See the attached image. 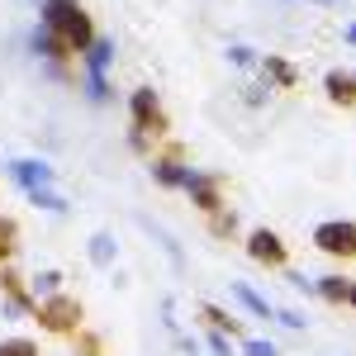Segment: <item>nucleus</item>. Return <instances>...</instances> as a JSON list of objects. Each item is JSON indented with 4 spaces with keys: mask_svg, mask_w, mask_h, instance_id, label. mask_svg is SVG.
Here are the masks:
<instances>
[{
    "mask_svg": "<svg viewBox=\"0 0 356 356\" xmlns=\"http://www.w3.org/2000/svg\"><path fill=\"white\" fill-rule=\"evenodd\" d=\"M38 328L53 332V337H72L76 328H86V304L76 300V295H53V300H38Z\"/></svg>",
    "mask_w": 356,
    "mask_h": 356,
    "instance_id": "obj_1",
    "label": "nucleus"
},
{
    "mask_svg": "<svg viewBox=\"0 0 356 356\" xmlns=\"http://www.w3.org/2000/svg\"><path fill=\"white\" fill-rule=\"evenodd\" d=\"M314 247L323 257H337V261H352L356 257V223L352 219H328L314 228Z\"/></svg>",
    "mask_w": 356,
    "mask_h": 356,
    "instance_id": "obj_2",
    "label": "nucleus"
},
{
    "mask_svg": "<svg viewBox=\"0 0 356 356\" xmlns=\"http://www.w3.org/2000/svg\"><path fill=\"white\" fill-rule=\"evenodd\" d=\"M247 257L257 266H266V271H285L290 266V247H285V238L275 228H252L247 233Z\"/></svg>",
    "mask_w": 356,
    "mask_h": 356,
    "instance_id": "obj_3",
    "label": "nucleus"
},
{
    "mask_svg": "<svg viewBox=\"0 0 356 356\" xmlns=\"http://www.w3.org/2000/svg\"><path fill=\"white\" fill-rule=\"evenodd\" d=\"M152 181H157L162 191H186L191 166H186V147H181V143H166L162 157H152Z\"/></svg>",
    "mask_w": 356,
    "mask_h": 356,
    "instance_id": "obj_4",
    "label": "nucleus"
},
{
    "mask_svg": "<svg viewBox=\"0 0 356 356\" xmlns=\"http://www.w3.org/2000/svg\"><path fill=\"white\" fill-rule=\"evenodd\" d=\"M186 195L200 214H214L223 209V171H195L191 166V181H186Z\"/></svg>",
    "mask_w": 356,
    "mask_h": 356,
    "instance_id": "obj_5",
    "label": "nucleus"
},
{
    "mask_svg": "<svg viewBox=\"0 0 356 356\" xmlns=\"http://www.w3.org/2000/svg\"><path fill=\"white\" fill-rule=\"evenodd\" d=\"M5 171H10V181H15L24 195L29 191H43V186H53V181H57V171L43 162V157H15Z\"/></svg>",
    "mask_w": 356,
    "mask_h": 356,
    "instance_id": "obj_6",
    "label": "nucleus"
},
{
    "mask_svg": "<svg viewBox=\"0 0 356 356\" xmlns=\"http://www.w3.org/2000/svg\"><path fill=\"white\" fill-rule=\"evenodd\" d=\"M29 48H33V53L43 57V62H53V72H57V76H67V62H72V53H67L62 33H53V29H33Z\"/></svg>",
    "mask_w": 356,
    "mask_h": 356,
    "instance_id": "obj_7",
    "label": "nucleus"
},
{
    "mask_svg": "<svg viewBox=\"0 0 356 356\" xmlns=\"http://www.w3.org/2000/svg\"><path fill=\"white\" fill-rule=\"evenodd\" d=\"M62 43H67V53H72V57H81L86 48L95 43V19L86 15V5L67 19V24H62Z\"/></svg>",
    "mask_w": 356,
    "mask_h": 356,
    "instance_id": "obj_8",
    "label": "nucleus"
},
{
    "mask_svg": "<svg viewBox=\"0 0 356 356\" xmlns=\"http://www.w3.org/2000/svg\"><path fill=\"white\" fill-rule=\"evenodd\" d=\"M323 95H328L337 110H356V72L332 67L328 76H323Z\"/></svg>",
    "mask_w": 356,
    "mask_h": 356,
    "instance_id": "obj_9",
    "label": "nucleus"
},
{
    "mask_svg": "<svg viewBox=\"0 0 356 356\" xmlns=\"http://www.w3.org/2000/svg\"><path fill=\"white\" fill-rule=\"evenodd\" d=\"M261 76H266V90H295L300 86V72H295V62H285V57H275V53H266L261 62Z\"/></svg>",
    "mask_w": 356,
    "mask_h": 356,
    "instance_id": "obj_10",
    "label": "nucleus"
},
{
    "mask_svg": "<svg viewBox=\"0 0 356 356\" xmlns=\"http://www.w3.org/2000/svg\"><path fill=\"white\" fill-rule=\"evenodd\" d=\"M76 10H81V0H43V5H38V29L62 33V24H67Z\"/></svg>",
    "mask_w": 356,
    "mask_h": 356,
    "instance_id": "obj_11",
    "label": "nucleus"
},
{
    "mask_svg": "<svg viewBox=\"0 0 356 356\" xmlns=\"http://www.w3.org/2000/svg\"><path fill=\"white\" fill-rule=\"evenodd\" d=\"M81 67H86V72H100V76H105V72L114 67V38L95 33V43H90V48L81 53Z\"/></svg>",
    "mask_w": 356,
    "mask_h": 356,
    "instance_id": "obj_12",
    "label": "nucleus"
},
{
    "mask_svg": "<svg viewBox=\"0 0 356 356\" xmlns=\"http://www.w3.org/2000/svg\"><path fill=\"white\" fill-rule=\"evenodd\" d=\"M200 318L214 332H223V337H243V318H233L223 304H200Z\"/></svg>",
    "mask_w": 356,
    "mask_h": 356,
    "instance_id": "obj_13",
    "label": "nucleus"
},
{
    "mask_svg": "<svg viewBox=\"0 0 356 356\" xmlns=\"http://www.w3.org/2000/svg\"><path fill=\"white\" fill-rule=\"evenodd\" d=\"M314 290H318V300H323V304H347L352 280H347V275H337V271H328V275H318V280H314Z\"/></svg>",
    "mask_w": 356,
    "mask_h": 356,
    "instance_id": "obj_14",
    "label": "nucleus"
},
{
    "mask_svg": "<svg viewBox=\"0 0 356 356\" xmlns=\"http://www.w3.org/2000/svg\"><path fill=\"white\" fill-rule=\"evenodd\" d=\"M233 300L243 304L252 318H275V309H271V300H261L252 285H243V280H233Z\"/></svg>",
    "mask_w": 356,
    "mask_h": 356,
    "instance_id": "obj_15",
    "label": "nucleus"
},
{
    "mask_svg": "<svg viewBox=\"0 0 356 356\" xmlns=\"http://www.w3.org/2000/svg\"><path fill=\"white\" fill-rule=\"evenodd\" d=\"M62 280H67L62 271L43 266L38 275H29V295H33V300H53V295H62Z\"/></svg>",
    "mask_w": 356,
    "mask_h": 356,
    "instance_id": "obj_16",
    "label": "nucleus"
},
{
    "mask_svg": "<svg viewBox=\"0 0 356 356\" xmlns=\"http://www.w3.org/2000/svg\"><path fill=\"white\" fill-rule=\"evenodd\" d=\"M162 110V100H157V90L152 86H138L134 95H129V119H147V114Z\"/></svg>",
    "mask_w": 356,
    "mask_h": 356,
    "instance_id": "obj_17",
    "label": "nucleus"
},
{
    "mask_svg": "<svg viewBox=\"0 0 356 356\" xmlns=\"http://www.w3.org/2000/svg\"><path fill=\"white\" fill-rule=\"evenodd\" d=\"M86 252H90L95 266H114V261H119V243H114V233H95Z\"/></svg>",
    "mask_w": 356,
    "mask_h": 356,
    "instance_id": "obj_18",
    "label": "nucleus"
},
{
    "mask_svg": "<svg viewBox=\"0 0 356 356\" xmlns=\"http://www.w3.org/2000/svg\"><path fill=\"white\" fill-rule=\"evenodd\" d=\"M72 352L76 356H105V337L90 332V328H76L72 332Z\"/></svg>",
    "mask_w": 356,
    "mask_h": 356,
    "instance_id": "obj_19",
    "label": "nucleus"
},
{
    "mask_svg": "<svg viewBox=\"0 0 356 356\" xmlns=\"http://www.w3.org/2000/svg\"><path fill=\"white\" fill-rule=\"evenodd\" d=\"M15 252H19V223L10 214H0V261H10Z\"/></svg>",
    "mask_w": 356,
    "mask_h": 356,
    "instance_id": "obj_20",
    "label": "nucleus"
},
{
    "mask_svg": "<svg viewBox=\"0 0 356 356\" xmlns=\"http://www.w3.org/2000/svg\"><path fill=\"white\" fill-rule=\"evenodd\" d=\"M204 219H209V233H214V238H233V233H238V214H233L228 204L214 209V214H204Z\"/></svg>",
    "mask_w": 356,
    "mask_h": 356,
    "instance_id": "obj_21",
    "label": "nucleus"
},
{
    "mask_svg": "<svg viewBox=\"0 0 356 356\" xmlns=\"http://www.w3.org/2000/svg\"><path fill=\"white\" fill-rule=\"evenodd\" d=\"M29 204H38V209H48V214H67V200H62L53 186H43V191H29Z\"/></svg>",
    "mask_w": 356,
    "mask_h": 356,
    "instance_id": "obj_22",
    "label": "nucleus"
},
{
    "mask_svg": "<svg viewBox=\"0 0 356 356\" xmlns=\"http://www.w3.org/2000/svg\"><path fill=\"white\" fill-rule=\"evenodd\" d=\"M0 356H38V342L33 337H5L0 342Z\"/></svg>",
    "mask_w": 356,
    "mask_h": 356,
    "instance_id": "obj_23",
    "label": "nucleus"
},
{
    "mask_svg": "<svg viewBox=\"0 0 356 356\" xmlns=\"http://www.w3.org/2000/svg\"><path fill=\"white\" fill-rule=\"evenodd\" d=\"M243 356H280L271 337H243Z\"/></svg>",
    "mask_w": 356,
    "mask_h": 356,
    "instance_id": "obj_24",
    "label": "nucleus"
},
{
    "mask_svg": "<svg viewBox=\"0 0 356 356\" xmlns=\"http://www.w3.org/2000/svg\"><path fill=\"white\" fill-rule=\"evenodd\" d=\"M228 62H233V67H257V62H261V57H257V48H247V43H233V48H228Z\"/></svg>",
    "mask_w": 356,
    "mask_h": 356,
    "instance_id": "obj_25",
    "label": "nucleus"
},
{
    "mask_svg": "<svg viewBox=\"0 0 356 356\" xmlns=\"http://www.w3.org/2000/svg\"><path fill=\"white\" fill-rule=\"evenodd\" d=\"M86 90H90V100H110V86L100 72H86Z\"/></svg>",
    "mask_w": 356,
    "mask_h": 356,
    "instance_id": "obj_26",
    "label": "nucleus"
},
{
    "mask_svg": "<svg viewBox=\"0 0 356 356\" xmlns=\"http://www.w3.org/2000/svg\"><path fill=\"white\" fill-rule=\"evenodd\" d=\"M275 323H285V328H295V332L309 328V318H304L300 309H275Z\"/></svg>",
    "mask_w": 356,
    "mask_h": 356,
    "instance_id": "obj_27",
    "label": "nucleus"
},
{
    "mask_svg": "<svg viewBox=\"0 0 356 356\" xmlns=\"http://www.w3.org/2000/svg\"><path fill=\"white\" fill-rule=\"evenodd\" d=\"M209 352H214V356H233V342H228L223 332H214V328H209Z\"/></svg>",
    "mask_w": 356,
    "mask_h": 356,
    "instance_id": "obj_28",
    "label": "nucleus"
},
{
    "mask_svg": "<svg viewBox=\"0 0 356 356\" xmlns=\"http://www.w3.org/2000/svg\"><path fill=\"white\" fill-rule=\"evenodd\" d=\"M342 38H347V43H352V48H356V19H352V24H347V29H342Z\"/></svg>",
    "mask_w": 356,
    "mask_h": 356,
    "instance_id": "obj_29",
    "label": "nucleus"
},
{
    "mask_svg": "<svg viewBox=\"0 0 356 356\" xmlns=\"http://www.w3.org/2000/svg\"><path fill=\"white\" fill-rule=\"evenodd\" d=\"M347 304H352V309H356V280H352V295H347Z\"/></svg>",
    "mask_w": 356,
    "mask_h": 356,
    "instance_id": "obj_30",
    "label": "nucleus"
}]
</instances>
